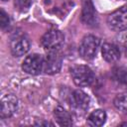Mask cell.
Here are the masks:
<instances>
[{
  "instance_id": "cell-17",
  "label": "cell",
  "mask_w": 127,
  "mask_h": 127,
  "mask_svg": "<svg viewBox=\"0 0 127 127\" xmlns=\"http://www.w3.org/2000/svg\"><path fill=\"white\" fill-rule=\"evenodd\" d=\"M0 25L2 29H4L5 27L9 25V17L3 9L0 10Z\"/></svg>"
},
{
  "instance_id": "cell-13",
  "label": "cell",
  "mask_w": 127,
  "mask_h": 127,
  "mask_svg": "<svg viewBox=\"0 0 127 127\" xmlns=\"http://www.w3.org/2000/svg\"><path fill=\"white\" fill-rule=\"evenodd\" d=\"M105 120H106L105 111L102 109H96L89 114V116L87 118V124L89 126L97 127V126L103 125L105 123Z\"/></svg>"
},
{
  "instance_id": "cell-14",
  "label": "cell",
  "mask_w": 127,
  "mask_h": 127,
  "mask_svg": "<svg viewBox=\"0 0 127 127\" xmlns=\"http://www.w3.org/2000/svg\"><path fill=\"white\" fill-rule=\"evenodd\" d=\"M113 104L118 111L127 113V92L117 94L113 100Z\"/></svg>"
},
{
  "instance_id": "cell-7",
  "label": "cell",
  "mask_w": 127,
  "mask_h": 127,
  "mask_svg": "<svg viewBox=\"0 0 127 127\" xmlns=\"http://www.w3.org/2000/svg\"><path fill=\"white\" fill-rule=\"evenodd\" d=\"M18 109V98L12 94H4L1 98V111L0 115L2 118L11 117Z\"/></svg>"
},
{
  "instance_id": "cell-19",
  "label": "cell",
  "mask_w": 127,
  "mask_h": 127,
  "mask_svg": "<svg viewBox=\"0 0 127 127\" xmlns=\"http://www.w3.org/2000/svg\"><path fill=\"white\" fill-rule=\"evenodd\" d=\"M2 1H7V0H2Z\"/></svg>"
},
{
  "instance_id": "cell-10",
  "label": "cell",
  "mask_w": 127,
  "mask_h": 127,
  "mask_svg": "<svg viewBox=\"0 0 127 127\" xmlns=\"http://www.w3.org/2000/svg\"><path fill=\"white\" fill-rule=\"evenodd\" d=\"M30 49V43L25 37H17L11 42V53L14 57L24 56Z\"/></svg>"
},
{
  "instance_id": "cell-8",
  "label": "cell",
  "mask_w": 127,
  "mask_h": 127,
  "mask_svg": "<svg viewBox=\"0 0 127 127\" xmlns=\"http://www.w3.org/2000/svg\"><path fill=\"white\" fill-rule=\"evenodd\" d=\"M90 98L82 90H74L71 94V105L76 112H84L89 106Z\"/></svg>"
},
{
  "instance_id": "cell-5",
  "label": "cell",
  "mask_w": 127,
  "mask_h": 127,
  "mask_svg": "<svg viewBox=\"0 0 127 127\" xmlns=\"http://www.w3.org/2000/svg\"><path fill=\"white\" fill-rule=\"evenodd\" d=\"M62 56L59 50L49 51L46 59L44 60L43 69L48 74H55L61 70L62 67Z\"/></svg>"
},
{
  "instance_id": "cell-15",
  "label": "cell",
  "mask_w": 127,
  "mask_h": 127,
  "mask_svg": "<svg viewBox=\"0 0 127 127\" xmlns=\"http://www.w3.org/2000/svg\"><path fill=\"white\" fill-rule=\"evenodd\" d=\"M113 78L120 84L127 86V69L123 67H117L113 70Z\"/></svg>"
},
{
  "instance_id": "cell-1",
  "label": "cell",
  "mask_w": 127,
  "mask_h": 127,
  "mask_svg": "<svg viewBox=\"0 0 127 127\" xmlns=\"http://www.w3.org/2000/svg\"><path fill=\"white\" fill-rule=\"evenodd\" d=\"M73 82L77 86H88L94 80V73L87 65H75L70 69Z\"/></svg>"
},
{
  "instance_id": "cell-9",
  "label": "cell",
  "mask_w": 127,
  "mask_h": 127,
  "mask_svg": "<svg viewBox=\"0 0 127 127\" xmlns=\"http://www.w3.org/2000/svg\"><path fill=\"white\" fill-rule=\"evenodd\" d=\"M81 21L88 26H92L96 23V13L91 0L82 1L81 10Z\"/></svg>"
},
{
  "instance_id": "cell-11",
  "label": "cell",
  "mask_w": 127,
  "mask_h": 127,
  "mask_svg": "<svg viewBox=\"0 0 127 127\" xmlns=\"http://www.w3.org/2000/svg\"><path fill=\"white\" fill-rule=\"evenodd\" d=\"M101 54L102 58L107 62V63H116L120 59V51L117 46L114 44L110 43H105L103 44L101 48Z\"/></svg>"
},
{
  "instance_id": "cell-12",
  "label": "cell",
  "mask_w": 127,
  "mask_h": 127,
  "mask_svg": "<svg viewBox=\"0 0 127 127\" xmlns=\"http://www.w3.org/2000/svg\"><path fill=\"white\" fill-rule=\"evenodd\" d=\"M54 116L56 121L61 126H70L72 124L70 114L62 106H57L54 110Z\"/></svg>"
},
{
  "instance_id": "cell-2",
  "label": "cell",
  "mask_w": 127,
  "mask_h": 127,
  "mask_svg": "<svg viewBox=\"0 0 127 127\" xmlns=\"http://www.w3.org/2000/svg\"><path fill=\"white\" fill-rule=\"evenodd\" d=\"M64 36L60 30L51 29L42 37L41 45L47 52H49L54 50H60V48L64 44Z\"/></svg>"
},
{
  "instance_id": "cell-4",
  "label": "cell",
  "mask_w": 127,
  "mask_h": 127,
  "mask_svg": "<svg viewBox=\"0 0 127 127\" xmlns=\"http://www.w3.org/2000/svg\"><path fill=\"white\" fill-rule=\"evenodd\" d=\"M107 25L111 30L120 32L127 29V6H123L107 17Z\"/></svg>"
},
{
  "instance_id": "cell-3",
  "label": "cell",
  "mask_w": 127,
  "mask_h": 127,
  "mask_svg": "<svg viewBox=\"0 0 127 127\" xmlns=\"http://www.w3.org/2000/svg\"><path fill=\"white\" fill-rule=\"evenodd\" d=\"M99 43H100L99 39L93 35H87L83 37L78 48L79 56L86 61L92 60L97 52Z\"/></svg>"
},
{
  "instance_id": "cell-16",
  "label": "cell",
  "mask_w": 127,
  "mask_h": 127,
  "mask_svg": "<svg viewBox=\"0 0 127 127\" xmlns=\"http://www.w3.org/2000/svg\"><path fill=\"white\" fill-rule=\"evenodd\" d=\"M14 4L17 10L24 12L30 8L32 4V0H14Z\"/></svg>"
},
{
  "instance_id": "cell-18",
  "label": "cell",
  "mask_w": 127,
  "mask_h": 127,
  "mask_svg": "<svg viewBox=\"0 0 127 127\" xmlns=\"http://www.w3.org/2000/svg\"><path fill=\"white\" fill-rule=\"evenodd\" d=\"M36 125H53L52 123H50V122H45V121H39V122H37V123H35Z\"/></svg>"
},
{
  "instance_id": "cell-6",
  "label": "cell",
  "mask_w": 127,
  "mask_h": 127,
  "mask_svg": "<svg viewBox=\"0 0 127 127\" xmlns=\"http://www.w3.org/2000/svg\"><path fill=\"white\" fill-rule=\"evenodd\" d=\"M43 64L44 60L42 56L38 54H32L30 56H27L26 59L23 61L22 69L28 74L37 75L43 69Z\"/></svg>"
}]
</instances>
